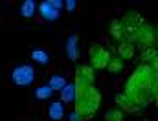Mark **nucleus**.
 Listing matches in <instances>:
<instances>
[{
    "mask_svg": "<svg viewBox=\"0 0 158 121\" xmlns=\"http://www.w3.org/2000/svg\"><path fill=\"white\" fill-rule=\"evenodd\" d=\"M74 84H76V99H74V103H76V112H77L85 121L92 119V118L98 114L99 107H101V101H103L101 92H99L94 84H90V83L74 81Z\"/></svg>",
    "mask_w": 158,
    "mask_h": 121,
    "instance_id": "f257e3e1",
    "label": "nucleus"
},
{
    "mask_svg": "<svg viewBox=\"0 0 158 121\" xmlns=\"http://www.w3.org/2000/svg\"><path fill=\"white\" fill-rule=\"evenodd\" d=\"M155 77H156V72L149 64H138L129 75V79L125 81L123 90H147L149 92L151 84L155 83Z\"/></svg>",
    "mask_w": 158,
    "mask_h": 121,
    "instance_id": "f03ea898",
    "label": "nucleus"
},
{
    "mask_svg": "<svg viewBox=\"0 0 158 121\" xmlns=\"http://www.w3.org/2000/svg\"><path fill=\"white\" fill-rule=\"evenodd\" d=\"M127 42H131V44H134V46H138V48H142V50H145V48H155L158 44L156 40V28L153 26V24H142L129 39Z\"/></svg>",
    "mask_w": 158,
    "mask_h": 121,
    "instance_id": "7ed1b4c3",
    "label": "nucleus"
},
{
    "mask_svg": "<svg viewBox=\"0 0 158 121\" xmlns=\"http://www.w3.org/2000/svg\"><path fill=\"white\" fill-rule=\"evenodd\" d=\"M110 51L101 46V44H90L88 48V64L94 68V70H107L109 63H110Z\"/></svg>",
    "mask_w": 158,
    "mask_h": 121,
    "instance_id": "20e7f679",
    "label": "nucleus"
},
{
    "mask_svg": "<svg viewBox=\"0 0 158 121\" xmlns=\"http://www.w3.org/2000/svg\"><path fill=\"white\" fill-rule=\"evenodd\" d=\"M35 77H37V72L31 64H19L11 72V81L17 86H30L33 84Z\"/></svg>",
    "mask_w": 158,
    "mask_h": 121,
    "instance_id": "39448f33",
    "label": "nucleus"
},
{
    "mask_svg": "<svg viewBox=\"0 0 158 121\" xmlns=\"http://www.w3.org/2000/svg\"><path fill=\"white\" fill-rule=\"evenodd\" d=\"M119 22H121V26H123V31H125V40L129 39L142 24H145V18L138 13V11H127L121 18H119Z\"/></svg>",
    "mask_w": 158,
    "mask_h": 121,
    "instance_id": "423d86ee",
    "label": "nucleus"
},
{
    "mask_svg": "<svg viewBox=\"0 0 158 121\" xmlns=\"http://www.w3.org/2000/svg\"><path fill=\"white\" fill-rule=\"evenodd\" d=\"M79 46H81L79 35H76V33L68 35V39H66V42H64V53H66L68 61H72V63H77L79 61V57H81Z\"/></svg>",
    "mask_w": 158,
    "mask_h": 121,
    "instance_id": "0eeeda50",
    "label": "nucleus"
},
{
    "mask_svg": "<svg viewBox=\"0 0 158 121\" xmlns=\"http://www.w3.org/2000/svg\"><path fill=\"white\" fill-rule=\"evenodd\" d=\"M37 11H39V15L42 17V20H46V22H55V20H59V17H61V11H57V9L50 4V0L40 2L39 7H37Z\"/></svg>",
    "mask_w": 158,
    "mask_h": 121,
    "instance_id": "6e6552de",
    "label": "nucleus"
},
{
    "mask_svg": "<svg viewBox=\"0 0 158 121\" xmlns=\"http://www.w3.org/2000/svg\"><path fill=\"white\" fill-rule=\"evenodd\" d=\"M74 74H76V75H74L76 81L90 83V84H94V81H96V70H94L90 64H77Z\"/></svg>",
    "mask_w": 158,
    "mask_h": 121,
    "instance_id": "1a4fd4ad",
    "label": "nucleus"
},
{
    "mask_svg": "<svg viewBox=\"0 0 158 121\" xmlns=\"http://www.w3.org/2000/svg\"><path fill=\"white\" fill-rule=\"evenodd\" d=\"M114 103H116V107H118L119 110H123L125 114H142L143 110H140L136 105H132L129 99H127V95L121 92V94H116V97H114Z\"/></svg>",
    "mask_w": 158,
    "mask_h": 121,
    "instance_id": "9d476101",
    "label": "nucleus"
},
{
    "mask_svg": "<svg viewBox=\"0 0 158 121\" xmlns=\"http://www.w3.org/2000/svg\"><path fill=\"white\" fill-rule=\"evenodd\" d=\"M64 114H66V108H64L63 101H53L46 108V116L50 118V121H63L64 119Z\"/></svg>",
    "mask_w": 158,
    "mask_h": 121,
    "instance_id": "9b49d317",
    "label": "nucleus"
},
{
    "mask_svg": "<svg viewBox=\"0 0 158 121\" xmlns=\"http://www.w3.org/2000/svg\"><path fill=\"white\" fill-rule=\"evenodd\" d=\"M116 55L121 57L123 61H132L134 55H136V46L127 42V40H123V42H119L116 46Z\"/></svg>",
    "mask_w": 158,
    "mask_h": 121,
    "instance_id": "f8f14e48",
    "label": "nucleus"
},
{
    "mask_svg": "<svg viewBox=\"0 0 158 121\" xmlns=\"http://www.w3.org/2000/svg\"><path fill=\"white\" fill-rule=\"evenodd\" d=\"M109 35L112 37V40H116L118 44L125 40V31H123V26H121L119 18H114V20L110 22V28H109Z\"/></svg>",
    "mask_w": 158,
    "mask_h": 121,
    "instance_id": "ddd939ff",
    "label": "nucleus"
},
{
    "mask_svg": "<svg viewBox=\"0 0 158 121\" xmlns=\"http://www.w3.org/2000/svg\"><path fill=\"white\" fill-rule=\"evenodd\" d=\"M37 7H39V4H35V0H24V2L20 4V7H19L20 17H24V18H33L35 13H37Z\"/></svg>",
    "mask_w": 158,
    "mask_h": 121,
    "instance_id": "4468645a",
    "label": "nucleus"
},
{
    "mask_svg": "<svg viewBox=\"0 0 158 121\" xmlns=\"http://www.w3.org/2000/svg\"><path fill=\"white\" fill-rule=\"evenodd\" d=\"M59 94H61V99H59V101H63L64 105L74 103V99H76V84H74V83H68Z\"/></svg>",
    "mask_w": 158,
    "mask_h": 121,
    "instance_id": "2eb2a0df",
    "label": "nucleus"
},
{
    "mask_svg": "<svg viewBox=\"0 0 158 121\" xmlns=\"http://www.w3.org/2000/svg\"><path fill=\"white\" fill-rule=\"evenodd\" d=\"M31 59L35 61V64H40V66H46L50 63V53L42 48H33L31 50Z\"/></svg>",
    "mask_w": 158,
    "mask_h": 121,
    "instance_id": "dca6fc26",
    "label": "nucleus"
},
{
    "mask_svg": "<svg viewBox=\"0 0 158 121\" xmlns=\"http://www.w3.org/2000/svg\"><path fill=\"white\" fill-rule=\"evenodd\" d=\"M66 84H68L66 77H64V75H59V74H53V75L50 77V81H48V86H50L53 92H61Z\"/></svg>",
    "mask_w": 158,
    "mask_h": 121,
    "instance_id": "f3484780",
    "label": "nucleus"
},
{
    "mask_svg": "<svg viewBox=\"0 0 158 121\" xmlns=\"http://www.w3.org/2000/svg\"><path fill=\"white\" fill-rule=\"evenodd\" d=\"M123 68H125V61H123L121 57H118V55H112V57H110V63H109V66H107L109 74L118 75L119 72H123Z\"/></svg>",
    "mask_w": 158,
    "mask_h": 121,
    "instance_id": "a211bd4d",
    "label": "nucleus"
},
{
    "mask_svg": "<svg viewBox=\"0 0 158 121\" xmlns=\"http://www.w3.org/2000/svg\"><path fill=\"white\" fill-rule=\"evenodd\" d=\"M156 57H158V46H155V48H145L140 53V63L142 64H151Z\"/></svg>",
    "mask_w": 158,
    "mask_h": 121,
    "instance_id": "6ab92c4d",
    "label": "nucleus"
},
{
    "mask_svg": "<svg viewBox=\"0 0 158 121\" xmlns=\"http://www.w3.org/2000/svg\"><path fill=\"white\" fill-rule=\"evenodd\" d=\"M53 95V90L48 86V84H40L35 88V99L37 101H46V99H50Z\"/></svg>",
    "mask_w": 158,
    "mask_h": 121,
    "instance_id": "aec40b11",
    "label": "nucleus"
},
{
    "mask_svg": "<svg viewBox=\"0 0 158 121\" xmlns=\"http://www.w3.org/2000/svg\"><path fill=\"white\" fill-rule=\"evenodd\" d=\"M123 119H125V112L119 110L118 107L109 108V110L105 112V121H123Z\"/></svg>",
    "mask_w": 158,
    "mask_h": 121,
    "instance_id": "412c9836",
    "label": "nucleus"
},
{
    "mask_svg": "<svg viewBox=\"0 0 158 121\" xmlns=\"http://www.w3.org/2000/svg\"><path fill=\"white\" fill-rule=\"evenodd\" d=\"M156 99H158V74L155 77V83L149 88V101H156Z\"/></svg>",
    "mask_w": 158,
    "mask_h": 121,
    "instance_id": "4be33fe9",
    "label": "nucleus"
},
{
    "mask_svg": "<svg viewBox=\"0 0 158 121\" xmlns=\"http://www.w3.org/2000/svg\"><path fill=\"white\" fill-rule=\"evenodd\" d=\"M64 9H66L68 13H74V11L77 9V2H76V0H66V2H64Z\"/></svg>",
    "mask_w": 158,
    "mask_h": 121,
    "instance_id": "5701e85b",
    "label": "nucleus"
},
{
    "mask_svg": "<svg viewBox=\"0 0 158 121\" xmlns=\"http://www.w3.org/2000/svg\"><path fill=\"white\" fill-rule=\"evenodd\" d=\"M50 4H52L57 11H61V9L64 7V2H63V0H50Z\"/></svg>",
    "mask_w": 158,
    "mask_h": 121,
    "instance_id": "b1692460",
    "label": "nucleus"
},
{
    "mask_svg": "<svg viewBox=\"0 0 158 121\" xmlns=\"http://www.w3.org/2000/svg\"><path fill=\"white\" fill-rule=\"evenodd\" d=\"M68 121H85V119H83V118L79 116V114L76 112V110H72V112L68 114Z\"/></svg>",
    "mask_w": 158,
    "mask_h": 121,
    "instance_id": "393cba45",
    "label": "nucleus"
},
{
    "mask_svg": "<svg viewBox=\"0 0 158 121\" xmlns=\"http://www.w3.org/2000/svg\"><path fill=\"white\" fill-rule=\"evenodd\" d=\"M149 66H151V68H153V70H155V72L158 74V57L155 59V61H153V63H151V64H149Z\"/></svg>",
    "mask_w": 158,
    "mask_h": 121,
    "instance_id": "a878e982",
    "label": "nucleus"
},
{
    "mask_svg": "<svg viewBox=\"0 0 158 121\" xmlns=\"http://www.w3.org/2000/svg\"><path fill=\"white\" fill-rule=\"evenodd\" d=\"M156 40H158V26H156Z\"/></svg>",
    "mask_w": 158,
    "mask_h": 121,
    "instance_id": "bb28decb",
    "label": "nucleus"
},
{
    "mask_svg": "<svg viewBox=\"0 0 158 121\" xmlns=\"http://www.w3.org/2000/svg\"><path fill=\"white\" fill-rule=\"evenodd\" d=\"M155 105H156V108H158V99H156V101H155Z\"/></svg>",
    "mask_w": 158,
    "mask_h": 121,
    "instance_id": "cd10ccee",
    "label": "nucleus"
},
{
    "mask_svg": "<svg viewBox=\"0 0 158 121\" xmlns=\"http://www.w3.org/2000/svg\"><path fill=\"white\" fill-rule=\"evenodd\" d=\"M147 121H151V119H147Z\"/></svg>",
    "mask_w": 158,
    "mask_h": 121,
    "instance_id": "c85d7f7f",
    "label": "nucleus"
}]
</instances>
